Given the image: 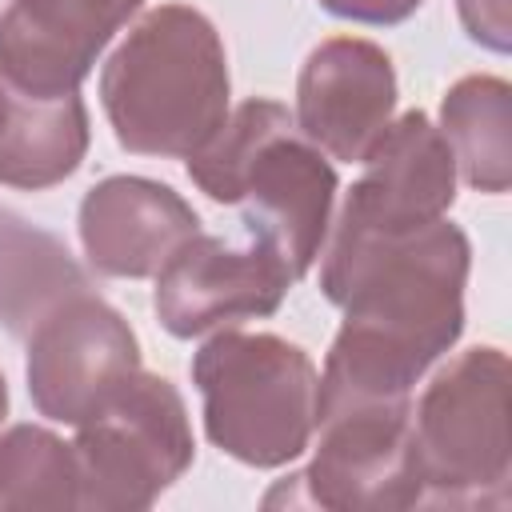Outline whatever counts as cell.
I'll use <instances>...</instances> for the list:
<instances>
[{
    "instance_id": "obj_1",
    "label": "cell",
    "mask_w": 512,
    "mask_h": 512,
    "mask_svg": "<svg viewBox=\"0 0 512 512\" xmlns=\"http://www.w3.org/2000/svg\"><path fill=\"white\" fill-rule=\"evenodd\" d=\"M320 292L344 312L328 348L316 408L412 400L416 380L464 332L472 244L436 220L396 240L324 244Z\"/></svg>"
},
{
    "instance_id": "obj_2",
    "label": "cell",
    "mask_w": 512,
    "mask_h": 512,
    "mask_svg": "<svg viewBox=\"0 0 512 512\" xmlns=\"http://www.w3.org/2000/svg\"><path fill=\"white\" fill-rule=\"evenodd\" d=\"M188 176L208 200L236 204L248 240L272 248L292 280L316 264L340 180L280 100L252 96L232 108L216 136L188 156Z\"/></svg>"
},
{
    "instance_id": "obj_3",
    "label": "cell",
    "mask_w": 512,
    "mask_h": 512,
    "mask_svg": "<svg viewBox=\"0 0 512 512\" xmlns=\"http://www.w3.org/2000/svg\"><path fill=\"white\" fill-rule=\"evenodd\" d=\"M228 56L192 4L148 8L100 68V104L124 152L188 160L228 116Z\"/></svg>"
},
{
    "instance_id": "obj_4",
    "label": "cell",
    "mask_w": 512,
    "mask_h": 512,
    "mask_svg": "<svg viewBox=\"0 0 512 512\" xmlns=\"http://www.w3.org/2000/svg\"><path fill=\"white\" fill-rule=\"evenodd\" d=\"M204 436L248 468H284L312 444L320 372L276 332L220 328L192 352Z\"/></svg>"
},
{
    "instance_id": "obj_5",
    "label": "cell",
    "mask_w": 512,
    "mask_h": 512,
    "mask_svg": "<svg viewBox=\"0 0 512 512\" xmlns=\"http://www.w3.org/2000/svg\"><path fill=\"white\" fill-rule=\"evenodd\" d=\"M412 448L420 504L428 508H508V356L476 344L452 356L412 408Z\"/></svg>"
},
{
    "instance_id": "obj_6",
    "label": "cell",
    "mask_w": 512,
    "mask_h": 512,
    "mask_svg": "<svg viewBox=\"0 0 512 512\" xmlns=\"http://www.w3.org/2000/svg\"><path fill=\"white\" fill-rule=\"evenodd\" d=\"M76 508L140 512L196 460L180 388L160 372H132L88 420L76 424Z\"/></svg>"
},
{
    "instance_id": "obj_7",
    "label": "cell",
    "mask_w": 512,
    "mask_h": 512,
    "mask_svg": "<svg viewBox=\"0 0 512 512\" xmlns=\"http://www.w3.org/2000/svg\"><path fill=\"white\" fill-rule=\"evenodd\" d=\"M316 452L304 472L276 492L288 504L332 512H396L420 508V468L412 448V400L316 408Z\"/></svg>"
},
{
    "instance_id": "obj_8",
    "label": "cell",
    "mask_w": 512,
    "mask_h": 512,
    "mask_svg": "<svg viewBox=\"0 0 512 512\" xmlns=\"http://www.w3.org/2000/svg\"><path fill=\"white\" fill-rule=\"evenodd\" d=\"M360 164L364 172L348 188L324 244L396 240L444 220L456 200L452 148L420 108L392 120Z\"/></svg>"
},
{
    "instance_id": "obj_9",
    "label": "cell",
    "mask_w": 512,
    "mask_h": 512,
    "mask_svg": "<svg viewBox=\"0 0 512 512\" xmlns=\"http://www.w3.org/2000/svg\"><path fill=\"white\" fill-rule=\"evenodd\" d=\"M132 372H140V340L96 292L64 300L28 332V396L56 424L88 420Z\"/></svg>"
},
{
    "instance_id": "obj_10",
    "label": "cell",
    "mask_w": 512,
    "mask_h": 512,
    "mask_svg": "<svg viewBox=\"0 0 512 512\" xmlns=\"http://www.w3.org/2000/svg\"><path fill=\"white\" fill-rule=\"evenodd\" d=\"M292 284V272L272 248L256 240L232 248L220 236L196 232L156 272L152 308L168 336L192 340L272 316Z\"/></svg>"
},
{
    "instance_id": "obj_11",
    "label": "cell",
    "mask_w": 512,
    "mask_h": 512,
    "mask_svg": "<svg viewBox=\"0 0 512 512\" xmlns=\"http://www.w3.org/2000/svg\"><path fill=\"white\" fill-rule=\"evenodd\" d=\"M396 112L392 56L364 36L320 40L296 76V128L324 156L360 164Z\"/></svg>"
},
{
    "instance_id": "obj_12",
    "label": "cell",
    "mask_w": 512,
    "mask_h": 512,
    "mask_svg": "<svg viewBox=\"0 0 512 512\" xmlns=\"http://www.w3.org/2000/svg\"><path fill=\"white\" fill-rule=\"evenodd\" d=\"M144 0H12L0 16V84L20 96L80 92Z\"/></svg>"
},
{
    "instance_id": "obj_13",
    "label": "cell",
    "mask_w": 512,
    "mask_h": 512,
    "mask_svg": "<svg viewBox=\"0 0 512 512\" xmlns=\"http://www.w3.org/2000/svg\"><path fill=\"white\" fill-rule=\"evenodd\" d=\"M80 244L92 272L112 280L156 276L168 256L200 232L196 208L160 180L104 176L80 200Z\"/></svg>"
},
{
    "instance_id": "obj_14",
    "label": "cell",
    "mask_w": 512,
    "mask_h": 512,
    "mask_svg": "<svg viewBox=\"0 0 512 512\" xmlns=\"http://www.w3.org/2000/svg\"><path fill=\"white\" fill-rule=\"evenodd\" d=\"M92 124L80 92L68 96H20L8 92L0 124V184L44 192L64 184L88 156Z\"/></svg>"
},
{
    "instance_id": "obj_15",
    "label": "cell",
    "mask_w": 512,
    "mask_h": 512,
    "mask_svg": "<svg viewBox=\"0 0 512 512\" xmlns=\"http://www.w3.org/2000/svg\"><path fill=\"white\" fill-rule=\"evenodd\" d=\"M80 292H92V276L68 244L0 204V328L28 340L52 308Z\"/></svg>"
},
{
    "instance_id": "obj_16",
    "label": "cell",
    "mask_w": 512,
    "mask_h": 512,
    "mask_svg": "<svg viewBox=\"0 0 512 512\" xmlns=\"http://www.w3.org/2000/svg\"><path fill=\"white\" fill-rule=\"evenodd\" d=\"M440 132L460 176L488 196L512 184V84L504 76H460L440 100Z\"/></svg>"
},
{
    "instance_id": "obj_17",
    "label": "cell",
    "mask_w": 512,
    "mask_h": 512,
    "mask_svg": "<svg viewBox=\"0 0 512 512\" xmlns=\"http://www.w3.org/2000/svg\"><path fill=\"white\" fill-rule=\"evenodd\" d=\"M76 508V460L52 428L12 424L0 432V512Z\"/></svg>"
},
{
    "instance_id": "obj_18",
    "label": "cell",
    "mask_w": 512,
    "mask_h": 512,
    "mask_svg": "<svg viewBox=\"0 0 512 512\" xmlns=\"http://www.w3.org/2000/svg\"><path fill=\"white\" fill-rule=\"evenodd\" d=\"M456 16L480 48L500 56L512 48V0H456Z\"/></svg>"
},
{
    "instance_id": "obj_19",
    "label": "cell",
    "mask_w": 512,
    "mask_h": 512,
    "mask_svg": "<svg viewBox=\"0 0 512 512\" xmlns=\"http://www.w3.org/2000/svg\"><path fill=\"white\" fill-rule=\"evenodd\" d=\"M316 4L336 20L392 28V24H404L408 16H416L424 0H316Z\"/></svg>"
},
{
    "instance_id": "obj_20",
    "label": "cell",
    "mask_w": 512,
    "mask_h": 512,
    "mask_svg": "<svg viewBox=\"0 0 512 512\" xmlns=\"http://www.w3.org/2000/svg\"><path fill=\"white\" fill-rule=\"evenodd\" d=\"M8 416V380H4V372H0V420Z\"/></svg>"
},
{
    "instance_id": "obj_21",
    "label": "cell",
    "mask_w": 512,
    "mask_h": 512,
    "mask_svg": "<svg viewBox=\"0 0 512 512\" xmlns=\"http://www.w3.org/2000/svg\"><path fill=\"white\" fill-rule=\"evenodd\" d=\"M4 108H8V88L0 84V124H4Z\"/></svg>"
}]
</instances>
